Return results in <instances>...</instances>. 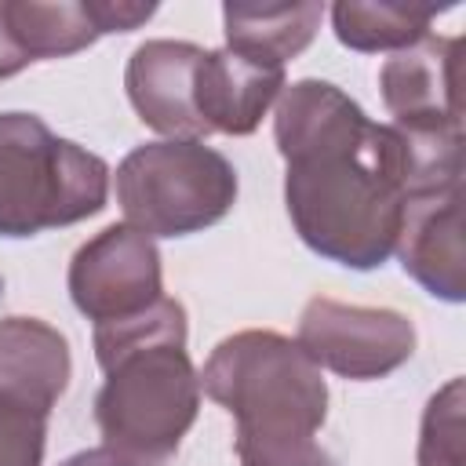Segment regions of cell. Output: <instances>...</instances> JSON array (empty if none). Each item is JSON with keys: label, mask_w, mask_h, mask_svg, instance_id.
Wrapping results in <instances>:
<instances>
[{"label": "cell", "mask_w": 466, "mask_h": 466, "mask_svg": "<svg viewBox=\"0 0 466 466\" xmlns=\"http://www.w3.org/2000/svg\"><path fill=\"white\" fill-rule=\"evenodd\" d=\"M273 138L288 164L284 204L302 244L350 269L382 266L408 204L390 124L368 120L328 80H295L277 98Z\"/></svg>", "instance_id": "6da1fadb"}, {"label": "cell", "mask_w": 466, "mask_h": 466, "mask_svg": "<svg viewBox=\"0 0 466 466\" xmlns=\"http://www.w3.org/2000/svg\"><path fill=\"white\" fill-rule=\"evenodd\" d=\"M95 360L106 382L95 422L109 448L138 466L167 462L200 408V375L186 353V309L160 299L138 317L95 328Z\"/></svg>", "instance_id": "7a4b0ae2"}, {"label": "cell", "mask_w": 466, "mask_h": 466, "mask_svg": "<svg viewBox=\"0 0 466 466\" xmlns=\"http://www.w3.org/2000/svg\"><path fill=\"white\" fill-rule=\"evenodd\" d=\"M200 390L233 415L240 466H339L317 441L328 382L288 335L248 328L222 339L204 360Z\"/></svg>", "instance_id": "3957f363"}, {"label": "cell", "mask_w": 466, "mask_h": 466, "mask_svg": "<svg viewBox=\"0 0 466 466\" xmlns=\"http://www.w3.org/2000/svg\"><path fill=\"white\" fill-rule=\"evenodd\" d=\"M109 164L33 113H0V237L22 240L106 208Z\"/></svg>", "instance_id": "277c9868"}, {"label": "cell", "mask_w": 466, "mask_h": 466, "mask_svg": "<svg viewBox=\"0 0 466 466\" xmlns=\"http://www.w3.org/2000/svg\"><path fill=\"white\" fill-rule=\"evenodd\" d=\"M116 204L146 237H189L233 211L237 171L193 138L146 142L116 167Z\"/></svg>", "instance_id": "5b68a950"}, {"label": "cell", "mask_w": 466, "mask_h": 466, "mask_svg": "<svg viewBox=\"0 0 466 466\" xmlns=\"http://www.w3.org/2000/svg\"><path fill=\"white\" fill-rule=\"evenodd\" d=\"M295 342L317 368H328L353 382H371L411 360L415 324L400 309L350 306L317 295L299 317Z\"/></svg>", "instance_id": "8992f818"}, {"label": "cell", "mask_w": 466, "mask_h": 466, "mask_svg": "<svg viewBox=\"0 0 466 466\" xmlns=\"http://www.w3.org/2000/svg\"><path fill=\"white\" fill-rule=\"evenodd\" d=\"M69 299L98 324H120L164 299V269L153 237L135 226H106L69 262Z\"/></svg>", "instance_id": "52a82bcc"}, {"label": "cell", "mask_w": 466, "mask_h": 466, "mask_svg": "<svg viewBox=\"0 0 466 466\" xmlns=\"http://www.w3.org/2000/svg\"><path fill=\"white\" fill-rule=\"evenodd\" d=\"M393 255L404 273L419 280L441 302L466 299V255H462V182L411 197L400 215Z\"/></svg>", "instance_id": "ba28073f"}, {"label": "cell", "mask_w": 466, "mask_h": 466, "mask_svg": "<svg viewBox=\"0 0 466 466\" xmlns=\"http://www.w3.org/2000/svg\"><path fill=\"white\" fill-rule=\"evenodd\" d=\"M459 36L426 33L419 44L386 58L379 73L382 102L393 113V124L411 127H462L459 98Z\"/></svg>", "instance_id": "9c48e42d"}, {"label": "cell", "mask_w": 466, "mask_h": 466, "mask_svg": "<svg viewBox=\"0 0 466 466\" xmlns=\"http://www.w3.org/2000/svg\"><path fill=\"white\" fill-rule=\"evenodd\" d=\"M204 47L189 40H146L131 51L124 69L127 98L138 120L167 138L204 142L208 127L193 102V80Z\"/></svg>", "instance_id": "30bf717a"}, {"label": "cell", "mask_w": 466, "mask_h": 466, "mask_svg": "<svg viewBox=\"0 0 466 466\" xmlns=\"http://www.w3.org/2000/svg\"><path fill=\"white\" fill-rule=\"evenodd\" d=\"M284 91V69L258 66L229 47L204 51L193 80V102L208 135H251Z\"/></svg>", "instance_id": "8fae6325"}, {"label": "cell", "mask_w": 466, "mask_h": 466, "mask_svg": "<svg viewBox=\"0 0 466 466\" xmlns=\"http://www.w3.org/2000/svg\"><path fill=\"white\" fill-rule=\"evenodd\" d=\"M73 375L69 342L36 317L0 320V400L47 415Z\"/></svg>", "instance_id": "7c38bea8"}, {"label": "cell", "mask_w": 466, "mask_h": 466, "mask_svg": "<svg viewBox=\"0 0 466 466\" xmlns=\"http://www.w3.org/2000/svg\"><path fill=\"white\" fill-rule=\"evenodd\" d=\"M320 18V4H226L222 33L229 51L258 66L284 69L288 58L302 55L313 44Z\"/></svg>", "instance_id": "4fadbf2b"}, {"label": "cell", "mask_w": 466, "mask_h": 466, "mask_svg": "<svg viewBox=\"0 0 466 466\" xmlns=\"http://www.w3.org/2000/svg\"><path fill=\"white\" fill-rule=\"evenodd\" d=\"M0 7H4V18L11 25V36L18 40V47L25 51L29 62L76 55V51L91 47L98 36H106L98 0H80V4L7 0Z\"/></svg>", "instance_id": "5bb4252c"}, {"label": "cell", "mask_w": 466, "mask_h": 466, "mask_svg": "<svg viewBox=\"0 0 466 466\" xmlns=\"http://www.w3.org/2000/svg\"><path fill=\"white\" fill-rule=\"evenodd\" d=\"M437 18V7H415V4H360V0H339L331 7V25L342 47L350 51H404L419 44L430 33V22Z\"/></svg>", "instance_id": "9a60e30c"}, {"label": "cell", "mask_w": 466, "mask_h": 466, "mask_svg": "<svg viewBox=\"0 0 466 466\" xmlns=\"http://www.w3.org/2000/svg\"><path fill=\"white\" fill-rule=\"evenodd\" d=\"M419 466H466L462 451V379H448L422 411Z\"/></svg>", "instance_id": "2e32d148"}, {"label": "cell", "mask_w": 466, "mask_h": 466, "mask_svg": "<svg viewBox=\"0 0 466 466\" xmlns=\"http://www.w3.org/2000/svg\"><path fill=\"white\" fill-rule=\"evenodd\" d=\"M47 441V415L0 400V466H40Z\"/></svg>", "instance_id": "e0dca14e"}, {"label": "cell", "mask_w": 466, "mask_h": 466, "mask_svg": "<svg viewBox=\"0 0 466 466\" xmlns=\"http://www.w3.org/2000/svg\"><path fill=\"white\" fill-rule=\"evenodd\" d=\"M25 66H29V58H25V51L18 47V40L11 36V25H7L4 7H0V80H7V76H15V73H22Z\"/></svg>", "instance_id": "ac0fdd59"}, {"label": "cell", "mask_w": 466, "mask_h": 466, "mask_svg": "<svg viewBox=\"0 0 466 466\" xmlns=\"http://www.w3.org/2000/svg\"><path fill=\"white\" fill-rule=\"evenodd\" d=\"M58 466H138V462H135V459H127L124 451H116V448L102 444V448H84V451H76V455L62 459Z\"/></svg>", "instance_id": "d6986e66"}]
</instances>
